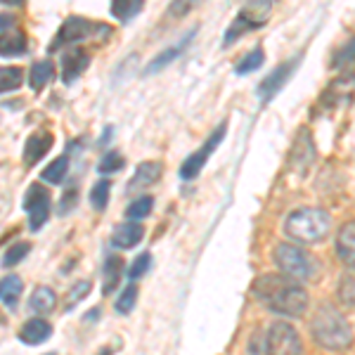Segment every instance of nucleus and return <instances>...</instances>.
Masks as SVG:
<instances>
[{
	"instance_id": "nucleus-1",
	"label": "nucleus",
	"mask_w": 355,
	"mask_h": 355,
	"mask_svg": "<svg viewBox=\"0 0 355 355\" xmlns=\"http://www.w3.org/2000/svg\"><path fill=\"white\" fill-rule=\"evenodd\" d=\"M254 294L268 311L284 315V318H301L308 311V303H311L303 284L282 272L263 275L261 279H256Z\"/></svg>"
},
{
	"instance_id": "nucleus-2",
	"label": "nucleus",
	"mask_w": 355,
	"mask_h": 355,
	"mask_svg": "<svg viewBox=\"0 0 355 355\" xmlns=\"http://www.w3.org/2000/svg\"><path fill=\"white\" fill-rule=\"evenodd\" d=\"M311 334L315 343H320L324 351H346V348L353 346L351 324L343 318V313L336 311L329 303L315 311L311 320Z\"/></svg>"
},
{
	"instance_id": "nucleus-3",
	"label": "nucleus",
	"mask_w": 355,
	"mask_h": 355,
	"mask_svg": "<svg viewBox=\"0 0 355 355\" xmlns=\"http://www.w3.org/2000/svg\"><path fill=\"white\" fill-rule=\"evenodd\" d=\"M331 230V218L327 211L313 209V206H301L291 211L284 220V234L299 244H318Z\"/></svg>"
},
{
	"instance_id": "nucleus-4",
	"label": "nucleus",
	"mask_w": 355,
	"mask_h": 355,
	"mask_svg": "<svg viewBox=\"0 0 355 355\" xmlns=\"http://www.w3.org/2000/svg\"><path fill=\"white\" fill-rule=\"evenodd\" d=\"M272 261L277 266V270L287 277L296 279V282H306L313 277L315 266L311 261V256L296 244H279L272 251Z\"/></svg>"
},
{
	"instance_id": "nucleus-5",
	"label": "nucleus",
	"mask_w": 355,
	"mask_h": 355,
	"mask_svg": "<svg viewBox=\"0 0 355 355\" xmlns=\"http://www.w3.org/2000/svg\"><path fill=\"white\" fill-rule=\"evenodd\" d=\"M277 0H249V3L242 8V12L237 15V19L232 21V26L227 28L225 33V45H230L232 41H237V38H242L246 31H254V28H259L266 24L268 19H270L272 15V8Z\"/></svg>"
},
{
	"instance_id": "nucleus-6",
	"label": "nucleus",
	"mask_w": 355,
	"mask_h": 355,
	"mask_svg": "<svg viewBox=\"0 0 355 355\" xmlns=\"http://www.w3.org/2000/svg\"><path fill=\"white\" fill-rule=\"evenodd\" d=\"M97 33L100 41H105L107 36H112V28L105 24H93V21L83 19V17H69L64 24L60 26V33L55 36V41L50 43V53L60 50L62 45H76L85 41V38H93Z\"/></svg>"
},
{
	"instance_id": "nucleus-7",
	"label": "nucleus",
	"mask_w": 355,
	"mask_h": 355,
	"mask_svg": "<svg viewBox=\"0 0 355 355\" xmlns=\"http://www.w3.org/2000/svg\"><path fill=\"white\" fill-rule=\"evenodd\" d=\"M303 343L299 331L289 322H272L266 334V355H301Z\"/></svg>"
},
{
	"instance_id": "nucleus-8",
	"label": "nucleus",
	"mask_w": 355,
	"mask_h": 355,
	"mask_svg": "<svg viewBox=\"0 0 355 355\" xmlns=\"http://www.w3.org/2000/svg\"><path fill=\"white\" fill-rule=\"evenodd\" d=\"M315 159H318V150H315L313 133L308 128H301L299 133H296V140L289 152V168L299 178H303L313 168Z\"/></svg>"
},
{
	"instance_id": "nucleus-9",
	"label": "nucleus",
	"mask_w": 355,
	"mask_h": 355,
	"mask_svg": "<svg viewBox=\"0 0 355 355\" xmlns=\"http://www.w3.org/2000/svg\"><path fill=\"white\" fill-rule=\"evenodd\" d=\"M225 133H227V123H220L218 128L209 135V140H206L197 152H192L190 157L185 159V164L180 166V178H182V180H194V178L199 175V171L204 168V164L209 162V157L216 152V147L220 145V140L225 137Z\"/></svg>"
},
{
	"instance_id": "nucleus-10",
	"label": "nucleus",
	"mask_w": 355,
	"mask_h": 355,
	"mask_svg": "<svg viewBox=\"0 0 355 355\" xmlns=\"http://www.w3.org/2000/svg\"><path fill=\"white\" fill-rule=\"evenodd\" d=\"M24 209L28 214V227L33 232L41 230V227L50 218V194L43 185H31L26 190L24 197Z\"/></svg>"
},
{
	"instance_id": "nucleus-11",
	"label": "nucleus",
	"mask_w": 355,
	"mask_h": 355,
	"mask_svg": "<svg viewBox=\"0 0 355 355\" xmlns=\"http://www.w3.org/2000/svg\"><path fill=\"white\" fill-rule=\"evenodd\" d=\"M296 64H299V57H294V60H289V62H284V64H279L272 73H268V76L263 78V83L259 85V95H261L263 102H270L272 97L277 95V90L282 88V85L289 81L291 73H294Z\"/></svg>"
},
{
	"instance_id": "nucleus-12",
	"label": "nucleus",
	"mask_w": 355,
	"mask_h": 355,
	"mask_svg": "<svg viewBox=\"0 0 355 355\" xmlns=\"http://www.w3.org/2000/svg\"><path fill=\"white\" fill-rule=\"evenodd\" d=\"M355 95V73H343L341 78L329 83V88L322 95V105L336 107L341 102H348Z\"/></svg>"
},
{
	"instance_id": "nucleus-13",
	"label": "nucleus",
	"mask_w": 355,
	"mask_h": 355,
	"mask_svg": "<svg viewBox=\"0 0 355 355\" xmlns=\"http://www.w3.org/2000/svg\"><path fill=\"white\" fill-rule=\"evenodd\" d=\"M17 336H19V341L26 343V346H41V343H45L53 336V324L45 322L43 318H31L21 324Z\"/></svg>"
},
{
	"instance_id": "nucleus-14",
	"label": "nucleus",
	"mask_w": 355,
	"mask_h": 355,
	"mask_svg": "<svg viewBox=\"0 0 355 355\" xmlns=\"http://www.w3.org/2000/svg\"><path fill=\"white\" fill-rule=\"evenodd\" d=\"M88 64H90L88 53L81 48H73L71 53H67L64 60H62V81H64L67 85H71L85 71V69H88Z\"/></svg>"
},
{
	"instance_id": "nucleus-15",
	"label": "nucleus",
	"mask_w": 355,
	"mask_h": 355,
	"mask_svg": "<svg viewBox=\"0 0 355 355\" xmlns=\"http://www.w3.org/2000/svg\"><path fill=\"white\" fill-rule=\"evenodd\" d=\"M142 234H145V230H142L140 223L125 220V223H121V225L114 227L110 242H112L114 249H133V246L142 239Z\"/></svg>"
},
{
	"instance_id": "nucleus-16",
	"label": "nucleus",
	"mask_w": 355,
	"mask_h": 355,
	"mask_svg": "<svg viewBox=\"0 0 355 355\" xmlns=\"http://www.w3.org/2000/svg\"><path fill=\"white\" fill-rule=\"evenodd\" d=\"M50 147H53V133H48V130H38V133H33L24 145V164L26 166L38 164L45 154L50 152Z\"/></svg>"
},
{
	"instance_id": "nucleus-17",
	"label": "nucleus",
	"mask_w": 355,
	"mask_h": 355,
	"mask_svg": "<svg viewBox=\"0 0 355 355\" xmlns=\"http://www.w3.org/2000/svg\"><path fill=\"white\" fill-rule=\"evenodd\" d=\"M162 173H164L162 162H142L135 168L133 180L128 182V192H137V190H145V187L154 185V182L162 178Z\"/></svg>"
},
{
	"instance_id": "nucleus-18",
	"label": "nucleus",
	"mask_w": 355,
	"mask_h": 355,
	"mask_svg": "<svg viewBox=\"0 0 355 355\" xmlns=\"http://www.w3.org/2000/svg\"><path fill=\"white\" fill-rule=\"evenodd\" d=\"M336 256L348 268H355V223H346L336 234Z\"/></svg>"
},
{
	"instance_id": "nucleus-19",
	"label": "nucleus",
	"mask_w": 355,
	"mask_h": 355,
	"mask_svg": "<svg viewBox=\"0 0 355 355\" xmlns=\"http://www.w3.org/2000/svg\"><path fill=\"white\" fill-rule=\"evenodd\" d=\"M192 38H194V31H190V33H187V36L185 38H182V41L180 43H175V45H171V48H166V50H162V53H159L157 57H154V60L150 62V67H147L145 69V73H159V71H162V69L164 67H168L171 64V62H173L175 60V57L178 55H180L182 53V50H185L187 48V43H190L192 41Z\"/></svg>"
},
{
	"instance_id": "nucleus-20",
	"label": "nucleus",
	"mask_w": 355,
	"mask_h": 355,
	"mask_svg": "<svg viewBox=\"0 0 355 355\" xmlns=\"http://www.w3.org/2000/svg\"><path fill=\"white\" fill-rule=\"evenodd\" d=\"M26 53V36L21 28H10L0 36V55L3 57H19Z\"/></svg>"
},
{
	"instance_id": "nucleus-21",
	"label": "nucleus",
	"mask_w": 355,
	"mask_h": 355,
	"mask_svg": "<svg viewBox=\"0 0 355 355\" xmlns=\"http://www.w3.org/2000/svg\"><path fill=\"white\" fill-rule=\"evenodd\" d=\"M21 289H24V282H21V277H17V275H8V277L0 279V301L8 306V311H12V313L17 311Z\"/></svg>"
},
{
	"instance_id": "nucleus-22",
	"label": "nucleus",
	"mask_w": 355,
	"mask_h": 355,
	"mask_svg": "<svg viewBox=\"0 0 355 355\" xmlns=\"http://www.w3.org/2000/svg\"><path fill=\"white\" fill-rule=\"evenodd\" d=\"M55 303H57V296L53 289L36 287L31 294V299H28V311L36 313V315H48V313H53Z\"/></svg>"
},
{
	"instance_id": "nucleus-23",
	"label": "nucleus",
	"mask_w": 355,
	"mask_h": 355,
	"mask_svg": "<svg viewBox=\"0 0 355 355\" xmlns=\"http://www.w3.org/2000/svg\"><path fill=\"white\" fill-rule=\"evenodd\" d=\"M123 272V259L116 254H110L105 261V287H102V294L110 296L114 289L119 287V279H121Z\"/></svg>"
},
{
	"instance_id": "nucleus-24",
	"label": "nucleus",
	"mask_w": 355,
	"mask_h": 355,
	"mask_svg": "<svg viewBox=\"0 0 355 355\" xmlns=\"http://www.w3.org/2000/svg\"><path fill=\"white\" fill-rule=\"evenodd\" d=\"M55 78V67L53 62H36V64L31 67V76H28V85H31L33 93H38V90H43L45 85Z\"/></svg>"
},
{
	"instance_id": "nucleus-25",
	"label": "nucleus",
	"mask_w": 355,
	"mask_h": 355,
	"mask_svg": "<svg viewBox=\"0 0 355 355\" xmlns=\"http://www.w3.org/2000/svg\"><path fill=\"white\" fill-rule=\"evenodd\" d=\"M336 296L346 308H355V268H348L341 275L339 287H336Z\"/></svg>"
},
{
	"instance_id": "nucleus-26",
	"label": "nucleus",
	"mask_w": 355,
	"mask_h": 355,
	"mask_svg": "<svg viewBox=\"0 0 355 355\" xmlns=\"http://www.w3.org/2000/svg\"><path fill=\"white\" fill-rule=\"evenodd\" d=\"M67 171H69V159L67 157H57L53 164L45 166L41 178L45 182H50V185H60V182L67 178Z\"/></svg>"
},
{
	"instance_id": "nucleus-27",
	"label": "nucleus",
	"mask_w": 355,
	"mask_h": 355,
	"mask_svg": "<svg viewBox=\"0 0 355 355\" xmlns=\"http://www.w3.org/2000/svg\"><path fill=\"white\" fill-rule=\"evenodd\" d=\"M142 0H112V15L121 21L133 19L135 15H140Z\"/></svg>"
},
{
	"instance_id": "nucleus-28",
	"label": "nucleus",
	"mask_w": 355,
	"mask_h": 355,
	"mask_svg": "<svg viewBox=\"0 0 355 355\" xmlns=\"http://www.w3.org/2000/svg\"><path fill=\"white\" fill-rule=\"evenodd\" d=\"M110 192H112V182L107 180V178H102V180L95 182L93 190H90V204H93L95 211L107 209V204H110Z\"/></svg>"
},
{
	"instance_id": "nucleus-29",
	"label": "nucleus",
	"mask_w": 355,
	"mask_h": 355,
	"mask_svg": "<svg viewBox=\"0 0 355 355\" xmlns=\"http://www.w3.org/2000/svg\"><path fill=\"white\" fill-rule=\"evenodd\" d=\"M28 251H31V242H15L8 251H5L0 266H3V268H15L17 263H21L26 259Z\"/></svg>"
},
{
	"instance_id": "nucleus-30",
	"label": "nucleus",
	"mask_w": 355,
	"mask_h": 355,
	"mask_svg": "<svg viewBox=\"0 0 355 355\" xmlns=\"http://www.w3.org/2000/svg\"><path fill=\"white\" fill-rule=\"evenodd\" d=\"M154 206V199L150 194H145V197H137L135 202L128 204V209H125V216H128V220H142L145 216H150Z\"/></svg>"
},
{
	"instance_id": "nucleus-31",
	"label": "nucleus",
	"mask_w": 355,
	"mask_h": 355,
	"mask_svg": "<svg viewBox=\"0 0 355 355\" xmlns=\"http://www.w3.org/2000/svg\"><path fill=\"white\" fill-rule=\"evenodd\" d=\"M263 62H266V53H263V50H251L249 55L242 57V60L237 62L234 71H237L239 76H246V73H251V71H256V69H261Z\"/></svg>"
},
{
	"instance_id": "nucleus-32",
	"label": "nucleus",
	"mask_w": 355,
	"mask_h": 355,
	"mask_svg": "<svg viewBox=\"0 0 355 355\" xmlns=\"http://www.w3.org/2000/svg\"><path fill=\"white\" fill-rule=\"evenodd\" d=\"M355 64V38H351L346 45H341L334 53V60H331V67L334 69H348Z\"/></svg>"
},
{
	"instance_id": "nucleus-33",
	"label": "nucleus",
	"mask_w": 355,
	"mask_h": 355,
	"mask_svg": "<svg viewBox=\"0 0 355 355\" xmlns=\"http://www.w3.org/2000/svg\"><path fill=\"white\" fill-rule=\"evenodd\" d=\"M21 85V69L19 67H3L0 69V93H8Z\"/></svg>"
},
{
	"instance_id": "nucleus-34",
	"label": "nucleus",
	"mask_w": 355,
	"mask_h": 355,
	"mask_svg": "<svg viewBox=\"0 0 355 355\" xmlns=\"http://www.w3.org/2000/svg\"><path fill=\"white\" fill-rule=\"evenodd\" d=\"M90 289H93V282H88V279H81V282L73 284V287L69 289V294H67V311L76 308L78 303H81L85 296L90 294Z\"/></svg>"
},
{
	"instance_id": "nucleus-35",
	"label": "nucleus",
	"mask_w": 355,
	"mask_h": 355,
	"mask_svg": "<svg viewBox=\"0 0 355 355\" xmlns=\"http://www.w3.org/2000/svg\"><path fill=\"white\" fill-rule=\"evenodd\" d=\"M135 301H137V287H135V284H128V287L123 289V294L119 296V301H116V313L119 315H128L135 308Z\"/></svg>"
},
{
	"instance_id": "nucleus-36",
	"label": "nucleus",
	"mask_w": 355,
	"mask_h": 355,
	"mask_svg": "<svg viewBox=\"0 0 355 355\" xmlns=\"http://www.w3.org/2000/svg\"><path fill=\"white\" fill-rule=\"evenodd\" d=\"M121 168H123V157H121V154H116V152L105 154L100 166H97V171H100L102 175H112V173H116V171H121Z\"/></svg>"
},
{
	"instance_id": "nucleus-37",
	"label": "nucleus",
	"mask_w": 355,
	"mask_h": 355,
	"mask_svg": "<svg viewBox=\"0 0 355 355\" xmlns=\"http://www.w3.org/2000/svg\"><path fill=\"white\" fill-rule=\"evenodd\" d=\"M150 266H152V256L150 254H140L133 263H130V268H128V272H125V275H128L130 279H140L142 275L150 270Z\"/></svg>"
},
{
	"instance_id": "nucleus-38",
	"label": "nucleus",
	"mask_w": 355,
	"mask_h": 355,
	"mask_svg": "<svg viewBox=\"0 0 355 355\" xmlns=\"http://www.w3.org/2000/svg\"><path fill=\"white\" fill-rule=\"evenodd\" d=\"M204 0H173V3H171V10H168V15L171 17H185V15H190L194 8H199V5H202Z\"/></svg>"
},
{
	"instance_id": "nucleus-39",
	"label": "nucleus",
	"mask_w": 355,
	"mask_h": 355,
	"mask_svg": "<svg viewBox=\"0 0 355 355\" xmlns=\"http://www.w3.org/2000/svg\"><path fill=\"white\" fill-rule=\"evenodd\" d=\"M73 204H76V190L64 192V197H62V204H60V214L62 216L69 214V209H73Z\"/></svg>"
},
{
	"instance_id": "nucleus-40",
	"label": "nucleus",
	"mask_w": 355,
	"mask_h": 355,
	"mask_svg": "<svg viewBox=\"0 0 355 355\" xmlns=\"http://www.w3.org/2000/svg\"><path fill=\"white\" fill-rule=\"evenodd\" d=\"M10 28H15V17L12 15H0V36H3L5 31H10Z\"/></svg>"
},
{
	"instance_id": "nucleus-41",
	"label": "nucleus",
	"mask_w": 355,
	"mask_h": 355,
	"mask_svg": "<svg viewBox=\"0 0 355 355\" xmlns=\"http://www.w3.org/2000/svg\"><path fill=\"white\" fill-rule=\"evenodd\" d=\"M0 3H3V5H21L24 0H0Z\"/></svg>"
},
{
	"instance_id": "nucleus-42",
	"label": "nucleus",
	"mask_w": 355,
	"mask_h": 355,
	"mask_svg": "<svg viewBox=\"0 0 355 355\" xmlns=\"http://www.w3.org/2000/svg\"><path fill=\"white\" fill-rule=\"evenodd\" d=\"M48 355H55V353H48Z\"/></svg>"
}]
</instances>
